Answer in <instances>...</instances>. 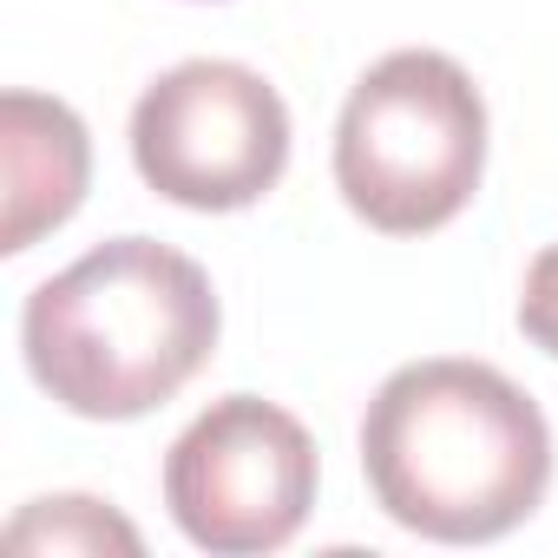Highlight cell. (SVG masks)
Returning <instances> with one entry per match:
<instances>
[{
  "instance_id": "6da1fadb",
  "label": "cell",
  "mask_w": 558,
  "mask_h": 558,
  "mask_svg": "<svg viewBox=\"0 0 558 558\" xmlns=\"http://www.w3.org/2000/svg\"><path fill=\"white\" fill-rule=\"evenodd\" d=\"M375 506L440 545H486L525 525L551 486L538 401L486 362L434 355L395 368L362 414Z\"/></svg>"
},
{
  "instance_id": "7a4b0ae2",
  "label": "cell",
  "mask_w": 558,
  "mask_h": 558,
  "mask_svg": "<svg viewBox=\"0 0 558 558\" xmlns=\"http://www.w3.org/2000/svg\"><path fill=\"white\" fill-rule=\"evenodd\" d=\"M217 329V290L184 250L112 236L27 296L21 349L66 414L138 421L210 362Z\"/></svg>"
},
{
  "instance_id": "3957f363",
  "label": "cell",
  "mask_w": 558,
  "mask_h": 558,
  "mask_svg": "<svg viewBox=\"0 0 558 558\" xmlns=\"http://www.w3.org/2000/svg\"><path fill=\"white\" fill-rule=\"evenodd\" d=\"M486 171V99L460 60L401 47L375 60L336 125V191L388 236L453 223Z\"/></svg>"
},
{
  "instance_id": "277c9868",
  "label": "cell",
  "mask_w": 558,
  "mask_h": 558,
  "mask_svg": "<svg viewBox=\"0 0 558 558\" xmlns=\"http://www.w3.org/2000/svg\"><path fill=\"white\" fill-rule=\"evenodd\" d=\"M165 506L197 551H283L316 506V440L290 408L223 395L171 440Z\"/></svg>"
},
{
  "instance_id": "5b68a950",
  "label": "cell",
  "mask_w": 558,
  "mask_h": 558,
  "mask_svg": "<svg viewBox=\"0 0 558 558\" xmlns=\"http://www.w3.org/2000/svg\"><path fill=\"white\" fill-rule=\"evenodd\" d=\"M132 165L184 210H243L290 171V106L236 60H184L132 106Z\"/></svg>"
},
{
  "instance_id": "8992f818",
  "label": "cell",
  "mask_w": 558,
  "mask_h": 558,
  "mask_svg": "<svg viewBox=\"0 0 558 558\" xmlns=\"http://www.w3.org/2000/svg\"><path fill=\"white\" fill-rule=\"evenodd\" d=\"M93 178V138L66 99L47 93H8L0 99V184H8V217H0V250L21 256L47 230H60Z\"/></svg>"
},
{
  "instance_id": "52a82bcc",
  "label": "cell",
  "mask_w": 558,
  "mask_h": 558,
  "mask_svg": "<svg viewBox=\"0 0 558 558\" xmlns=\"http://www.w3.org/2000/svg\"><path fill=\"white\" fill-rule=\"evenodd\" d=\"M8 545L14 551H138V532L119 512H106L99 499L66 493V499H34L14 519Z\"/></svg>"
},
{
  "instance_id": "ba28073f",
  "label": "cell",
  "mask_w": 558,
  "mask_h": 558,
  "mask_svg": "<svg viewBox=\"0 0 558 558\" xmlns=\"http://www.w3.org/2000/svg\"><path fill=\"white\" fill-rule=\"evenodd\" d=\"M519 329L532 349H545L558 362V243L532 256L525 269V290H519Z\"/></svg>"
}]
</instances>
